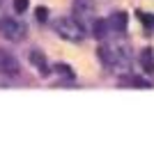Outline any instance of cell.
<instances>
[{
    "label": "cell",
    "instance_id": "1",
    "mask_svg": "<svg viewBox=\"0 0 154 156\" xmlns=\"http://www.w3.org/2000/svg\"><path fill=\"white\" fill-rule=\"evenodd\" d=\"M99 58L108 69H127L131 62V51L124 41L111 39V41H104L99 46Z\"/></svg>",
    "mask_w": 154,
    "mask_h": 156
},
{
    "label": "cell",
    "instance_id": "2",
    "mask_svg": "<svg viewBox=\"0 0 154 156\" xmlns=\"http://www.w3.org/2000/svg\"><path fill=\"white\" fill-rule=\"evenodd\" d=\"M53 30L60 39L64 41H81L85 37V25L81 23L78 19H72V16H60V19L53 21Z\"/></svg>",
    "mask_w": 154,
    "mask_h": 156
},
{
    "label": "cell",
    "instance_id": "3",
    "mask_svg": "<svg viewBox=\"0 0 154 156\" xmlns=\"http://www.w3.org/2000/svg\"><path fill=\"white\" fill-rule=\"evenodd\" d=\"M25 32H28V28L19 19H14V16H2L0 19V34L7 41H23Z\"/></svg>",
    "mask_w": 154,
    "mask_h": 156
},
{
    "label": "cell",
    "instance_id": "4",
    "mask_svg": "<svg viewBox=\"0 0 154 156\" xmlns=\"http://www.w3.org/2000/svg\"><path fill=\"white\" fill-rule=\"evenodd\" d=\"M0 73L7 76V78H19L21 76V64L16 60V55L5 51V48H0Z\"/></svg>",
    "mask_w": 154,
    "mask_h": 156
},
{
    "label": "cell",
    "instance_id": "5",
    "mask_svg": "<svg viewBox=\"0 0 154 156\" xmlns=\"http://www.w3.org/2000/svg\"><path fill=\"white\" fill-rule=\"evenodd\" d=\"M94 12H97V2L94 0H74V14L81 19V23L87 21V19H92Z\"/></svg>",
    "mask_w": 154,
    "mask_h": 156
},
{
    "label": "cell",
    "instance_id": "6",
    "mask_svg": "<svg viewBox=\"0 0 154 156\" xmlns=\"http://www.w3.org/2000/svg\"><path fill=\"white\" fill-rule=\"evenodd\" d=\"M106 23H108L111 34H122V32L127 30V14L117 12V14H113L111 19H106Z\"/></svg>",
    "mask_w": 154,
    "mask_h": 156
},
{
    "label": "cell",
    "instance_id": "7",
    "mask_svg": "<svg viewBox=\"0 0 154 156\" xmlns=\"http://www.w3.org/2000/svg\"><path fill=\"white\" fill-rule=\"evenodd\" d=\"M140 67L147 76H154V51L152 48L140 51Z\"/></svg>",
    "mask_w": 154,
    "mask_h": 156
},
{
    "label": "cell",
    "instance_id": "8",
    "mask_svg": "<svg viewBox=\"0 0 154 156\" xmlns=\"http://www.w3.org/2000/svg\"><path fill=\"white\" fill-rule=\"evenodd\" d=\"M30 60H32V64L35 67H37V71L42 73V76H48V60L44 58L42 53H39V51H32V53H30Z\"/></svg>",
    "mask_w": 154,
    "mask_h": 156
},
{
    "label": "cell",
    "instance_id": "9",
    "mask_svg": "<svg viewBox=\"0 0 154 156\" xmlns=\"http://www.w3.org/2000/svg\"><path fill=\"white\" fill-rule=\"evenodd\" d=\"M92 32H94V37H99V39H104V37H108L111 34V30H108V23L106 21H97L94 25H92Z\"/></svg>",
    "mask_w": 154,
    "mask_h": 156
},
{
    "label": "cell",
    "instance_id": "10",
    "mask_svg": "<svg viewBox=\"0 0 154 156\" xmlns=\"http://www.w3.org/2000/svg\"><path fill=\"white\" fill-rule=\"evenodd\" d=\"M14 7L16 12H25L28 9V0H14Z\"/></svg>",
    "mask_w": 154,
    "mask_h": 156
},
{
    "label": "cell",
    "instance_id": "11",
    "mask_svg": "<svg viewBox=\"0 0 154 156\" xmlns=\"http://www.w3.org/2000/svg\"><path fill=\"white\" fill-rule=\"evenodd\" d=\"M46 14H48L46 7H39V9H37V19H39V21H46Z\"/></svg>",
    "mask_w": 154,
    "mask_h": 156
}]
</instances>
